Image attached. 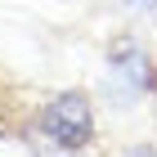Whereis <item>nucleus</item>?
<instances>
[{"label": "nucleus", "mask_w": 157, "mask_h": 157, "mask_svg": "<svg viewBox=\"0 0 157 157\" xmlns=\"http://www.w3.org/2000/svg\"><path fill=\"white\" fill-rule=\"evenodd\" d=\"M40 130H45L59 148H67V153H72V148H85V144H90V135H94L90 99H85L81 90L59 94V99L45 108V117H40Z\"/></svg>", "instance_id": "f257e3e1"}, {"label": "nucleus", "mask_w": 157, "mask_h": 157, "mask_svg": "<svg viewBox=\"0 0 157 157\" xmlns=\"http://www.w3.org/2000/svg\"><path fill=\"white\" fill-rule=\"evenodd\" d=\"M108 63L117 67V76L130 81V90H153V67H148V54L135 36H121L108 45Z\"/></svg>", "instance_id": "f03ea898"}, {"label": "nucleus", "mask_w": 157, "mask_h": 157, "mask_svg": "<svg viewBox=\"0 0 157 157\" xmlns=\"http://www.w3.org/2000/svg\"><path fill=\"white\" fill-rule=\"evenodd\" d=\"M126 9H135V13H148V9H157V0H121Z\"/></svg>", "instance_id": "7ed1b4c3"}, {"label": "nucleus", "mask_w": 157, "mask_h": 157, "mask_svg": "<svg viewBox=\"0 0 157 157\" xmlns=\"http://www.w3.org/2000/svg\"><path fill=\"white\" fill-rule=\"evenodd\" d=\"M126 157H157V153H153V148H130Z\"/></svg>", "instance_id": "20e7f679"}]
</instances>
